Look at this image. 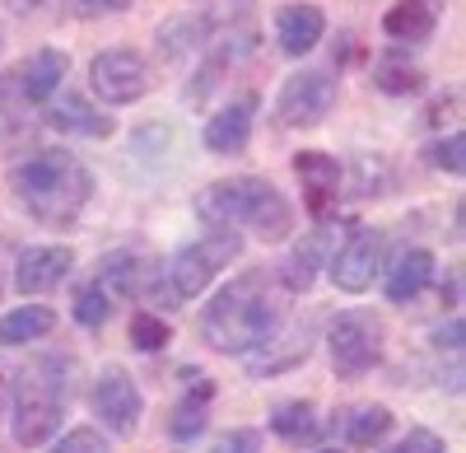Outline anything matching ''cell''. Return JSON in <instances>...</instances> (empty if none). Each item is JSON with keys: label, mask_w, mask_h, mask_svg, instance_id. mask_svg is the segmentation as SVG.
Listing matches in <instances>:
<instances>
[{"label": "cell", "mask_w": 466, "mask_h": 453, "mask_svg": "<svg viewBox=\"0 0 466 453\" xmlns=\"http://www.w3.org/2000/svg\"><path fill=\"white\" fill-rule=\"evenodd\" d=\"M56 131H70V136H112V118H103V112L85 98V94H66L56 98L52 118H47Z\"/></svg>", "instance_id": "cell-23"}, {"label": "cell", "mask_w": 466, "mask_h": 453, "mask_svg": "<svg viewBox=\"0 0 466 453\" xmlns=\"http://www.w3.org/2000/svg\"><path fill=\"white\" fill-rule=\"evenodd\" d=\"M322 453H340V448H322Z\"/></svg>", "instance_id": "cell-39"}, {"label": "cell", "mask_w": 466, "mask_h": 453, "mask_svg": "<svg viewBox=\"0 0 466 453\" xmlns=\"http://www.w3.org/2000/svg\"><path fill=\"white\" fill-rule=\"evenodd\" d=\"M197 215L210 230H252L261 243H285L294 230V206L270 178H224L197 197Z\"/></svg>", "instance_id": "cell-2"}, {"label": "cell", "mask_w": 466, "mask_h": 453, "mask_svg": "<svg viewBox=\"0 0 466 453\" xmlns=\"http://www.w3.org/2000/svg\"><path fill=\"white\" fill-rule=\"evenodd\" d=\"M61 407H66V360L47 355L28 365L15 384V444L24 448L47 444L61 426Z\"/></svg>", "instance_id": "cell-4"}, {"label": "cell", "mask_w": 466, "mask_h": 453, "mask_svg": "<svg viewBox=\"0 0 466 453\" xmlns=\"http://www.w3.org/2000/svg\"><path fill=\"white\" fill-rule=\"evenodd\" d=\"M430 276H434V252L430 248H401L382 267V290H387L392 304H406V299H415L424 285H430Z\"/></svg>", "instance_id": "cell-15"}, {"label": "cell", "mask_w": 466, "mask_h": 453, "mask_svg": "<svg viewBox=\"0 0 466 453\" xmlns=\"http://www.w3.org/2000/svg\"><path fill=\"white\" fill-rule=\"evenodd\" d=\"M373 85H378L382 94H420V89H424V75H420L415 66H406V61H382V66L373 70Z\"/></svg>", "instance_id": "cell-28"}, {"label": "cell", "mask_w": 466, "mask_h": 453, "mask_svg": "<svg viewBox=\"0 0 466 453\" xmlns=\"http://www.w3.org/2000/svg\"><path fill=\"white\" fill-rule=\"evenodd\" d=\"M322 33H327V15L318 5H285L276 15V43L285 57H308L318 43H322Z\"/></svg>", "instance_id": "cell-16"}, {"label": "cell", "mask_w": 466, "mask_h": 453, "mask_svg": "<svg viewBox=\"0 0 466 453\" xmlns=\"http://www.w3.org/2000/svg\"><path fill=\"white\" fill-rule=\"evenodd\" d=\"M52 453H112V448H107V439H103L98 430H89V426H75V430H70V435H66V439H61Z\"/></svg>", "instance_id": "cell-32"}, {"label": "cell", "mask_w": 466, "mask_h": 453, "mask_svg": "<svg viewBox=\"0 0 466 453\" xmlns=\"http://www.w3.org/2000/svg\"><path fill=\"white\" fill-rule=\"evenodd\" d=\"M112 314L107 304V294L98 285H85V290H75V323H85V327H98L103 318Z\"/></svg>", "instance_id": "cell-31"}, {"label": "cell", "mask_w": 466, "mask_h": 453, "mask_svg": "<svg viewBox=\"0 0 466 453\" xmlns=\"http://www.w3.org/2000/svg\"><path fill=\"white\" fill-rule=\"evenodd\" d=\"M336 108V80L327 70H299L276 94V118L280 127H318Z\"/></svg>", "instance_id": "cell-8"}, {"label": "cell", "mask_w": 466, "mask_h": 453, "mask_svg": "<svg viewBox=\"0 0 466 453\" xmlns=\"http://www.w3.org/2000/svg\"><path fill=\"white\" fill-rule=\"evenodd\" d=\"M0 43H5V33H0Z\"/></svg>", "instance_id": "cell-40"}, {"label": "cell", "mask_w": 466, "mask_h": 453, "mask_svg": "<svg viewBox=\"0 0 466 453\" xmlns=\"http://www.w3.org/2000/svg\"><path fill=\"white\" fill-rule=\"evenodd\" d=\"M10 192L37 224L66 230V224L85 215V206L94 197V173L70 149H33L24 164H15Z\"/></svg>", "instance_id": "cell-1"}, {"label": "cell", "mask_w": 466, "mask_h": 453, "mask_svg": "<svg viewBox=\"0 0 466 453\" xmlns=\"http://www.w3.org/2000/svg\"><path fill=\"white\" fill-rule=\"evenodd\" d=\"M52 327H56V314L47 304L10 309V314H0V346H28L37 336H47Z\"/></svg>", "instance_id": "cell-24"}, {"label": "cell", "mask_w": 466, "mask_h": 453, "mask_svg": "<svg viewBox=\"0 0 466 453\" xmlns=\"http://www.w3.org/2000/svg\"><path fill=\"white\" fill-rule=\"evenodd\" d=\"M452 108H457V98H452V94H443V98L430 108V118H424V122H434V127H439V122H443V112H452Z\"/></svg>", "instance_id": "cell-37"}, {"label": "cell", "mask_w": 466, "mask_h": 453, "mask_svg": "<svg viewBox=\"0 0 466 453\" xmlns=\"http://www.w3.org/2000/svg\"><path fill=\"white\" fill-rule=\"evenodd\" d=\"M243 252V239L238 230H210L206 239L197 243H187L173 262H168V281H173V294L177 299H197L233 257Z\"/></svg>", "instance_id": "cell-5"}, {"label": "cell", "mask_w": 466, "mask_h": 453, "mask_svg": "<svg viewBox=\"0 0 466 453\" xmlns=\"http://www.w3.org/2000/svg\"><path fill=\"white\" fill-rule=\"evenodd\" d=\"M94 417L116 439L136 435V426H140V388H136V379L122 365H112V369L98 374V384H94Z\"/></svg>", "instance_id": "cell-10"}, {"label": "cell", "mask_w": 466, "mask_h": 453, "mask_svg": "<svg viewBox=\"0 0 466 453\" xmlns=\"http://www.w3.org/2000/svg\"><path fill=\"white\" fill-rule=\"evenodd\" d=\"M466 136L461 131H452V136H443L439 145H430V164L434 169H443V173H452V178H461V169H466Z\"/></svg>", "instance_id": "cell-30"}, {"label": "cell", "mask_w": 466, "mask_h": 453, "mask_svg": "<svg viewBox=\"0 0 466 453\" xmlns=\"http://www.w3.org/2000/svg\"><path fill=\"white\" fill-rule=\"evenodd\" d=\"M154 85L149 75V61L136 52V47H107L89 61V89L112 103V108H127V103H140Z\"/></svg>", "instance_id": "cell-7"}, {"label": "cell", "mask_w": 466, "mask_h": 453, "mask_svg": "<svg viewBox=\"0 0 466 453\" xmlns=\"http://www.w3.org/2000/svg\"><path fill=\"white\" fill-rule=\"evenodd\" d=\"M127 336H131V346H136V351L154 355V351H164V346L173 342V327H168L159 314H136L131 327H127Z\"/></svg>", "instance_id": "cell-27"}, {"label": "cell", "mask_w": 466, "mask_h": 453, "mask_svg": "<svg viewBox=\"0 0 466 453\" xmlns=\"http://www.w3.org/2000/svg\"><path fill=\"white\" fill-rule=\"evenodd\" d=\"M294 173L303 182V206L318 224L331 220L336 211V197H340V164L336 155H322V149H299L294 155Z\"/></svg>", "instance_id": "cell-11"}, {"label": "cell", "mask_w": 466, "mask_h": 453, "mask_svg": "<svg viewBox=\"0 0 466 453\" xmlns=\"http://www.w3.org/2000/svg\"><path fill=\"white\" fill-rule=\"evenodd\" d=\"M308 351H313V323H289V327H280V332H270L266 342H257V346L243 355V365H248V374L266 379V374H285V369L303 365Z\"/></svg>", "instance_id": "cell-12"}, {"label": "cell", "mask_w": 466, "mask_h": 453, "mask_svg": "<svg viewBox=\"0 0 466 453\" xmlns=\"http://www.w3.org/2000/svg\"><path fill=\"white\" fill-rule=\"evenodd\" d=\"M252 118H257V98H238V103H224L215 118L206 122L201 140L210 155H243L248 140H252Z\"/></svg>", "instance_id": "cell-14"}, {"label": "cell", "mask_w": 466, "mask_h": 453, "mask_svg": "<svg viewBox=\"0 0 466 453\" xmlns=\"http://www.w3.org/2000/svg\"><path fill=\"white\" fill-rule=\"evenodd\" d=\"M439 19H443V0H397L382 15V33L397 37V43H424V37H434Z\"/></svg>", "instance_id": "cell-17"}, {"label": "cell", "mask_w": 466, "mask_h": 453, "mask_svg": "<svg viewBox=\"0 0 466 453\" xmlns=\"http://www.w3.org/2000/svg\"><path fill=\"white\" fill-rule=\"evenodd\" d=\"M238 47H243V43H224V47L210 52V61L197 70V85H191V103H206V98H210V89L219 85V75L228 70V61L238 57Z\"/></svg>", "instance_id": "cell-29"}, {"label": "cell", "mask_w": 466, "mask_h": 453, "mask_svg": "<svg viewBox=\"0 0 466 453\" xmlns=\"http://www.w3.org/2000/svg\"><path fill=\"white\" fill-rule=\"evenodd\" d=\"M382 453H448V448H443V439H439L434 430H410L401 444L382 448Z\"/></svg>", "instance_id": "cell-34"}, {"label": "cell", "mask_w": 466, "mask_h": 453, "mask_svg": "<svg viewBox=\"0 0 466 453\" xmlns=\"http://www.w3.org/2000/svg\"><path fill=\"white\" fill-rule=\"evenodd\" d=\"M145 276H149V262H140L136 252H112L98 262V290L107 294V304H116V299H131L145 290Z\"/></svg>", "instance_id": "cell-21"}, {"label": "cell", "mask_w": 466, "mask_h": 453, "mask_svg": "<svg viewBox=\"0 0 466 453\" xmlns=\"http://www.w3.org/2000/svg\"><path fill=\"white\" fill-rule=\"evenodd\" d=\"M270 430H276L280 439H289V444L318 439V411H313V402H285V407H276Z\"/></svg>", "instance_id": "cell-25"}, {"label": "cell", "mask_w": 466, "mask_h": 453, "mask_svg": "<svg viewBox=\"0 0 466 453\" xmlns=\"http://www.w3.org/2000/svg\"><path fill=\"white\" fill-rule=\"evenodd\" d=\"M61 80H66V57L52 52V47L24 57V66L15 70V89H19L28 103H47V98L61 89Z\"/></svg>", "instance_id": "cell-19"}, {"label": "cell", "mask_w": 466, "mask_h": 453, "mask_svg": "<svg viewBox=\"0 0 466 453\" xmlns=\"http://www.w3.org/2000/svg\"><path fill=\"white\" fill-rule=\"evenodd\" d=\"M70 15H80V19H98V15H116V10H127L131 0H66Z\"/></svg>", "instance_id": "cell-35"}, {"label": "cell", "mask_w": 466, "mask_h": 453, "mask_svg": "<svg viewBox=\"0 0 466 453\" xmlns=\"http://www.w3.org/2000/svg\"><path fill=\"white\" fill-rule=\"evenodd\" d=\"M318 267H327V230H313V234L299 239V248L280 262V285L289 294H303L318 281Z\"/></svg>", "instance_id": "cell-20"}, {"label": "cell", "mask_w": 466, "mask_h": 453, "mask_svg": "<svg viewBox=\"0 0 466 453\" xmlns=\"http://www.w3.org/2000/svg\"><path fill=\"white\" fill-rule=\"evenodd\" d=\"M75 267V252L61 248V243H47V248H24L19 252V267H15V285L19 294L37 299V294H52Z\"/></svg>", "instance_id": "cell-13"}, {"label": "cell", "mask_w": 466, "mask_h": 453, "mask_svg": "<svg viewBox=\"0 0 466 453\" xmlns=\"http://www.w3.org/2000/svg\"><path fill=\"white\" fill-rule=\"evenodd\" d=\"M182 379H187V397L173 407V421H168V435L173 439H197L201 430H206V407H210V397H215V384L206 379L201 369H182Z\"/></svg>", "instance_id": "cell-18"}, {"label": "cell", "mask_w": 466, "mask_h": 453, "mask_svg": "<svg viewBox=\"0 0 466 453\" xmlns=\"http://www.w3.org/2000/svg\"><path fill=\"white\" fill-rule=\"evenodd\" d=\"M270 332H276V304L266 290V272L233 276L201 309V336L224 355H248Z\"/></svg>", "instance_id": "cell-3"}, {"label": "cell", "mask_w": 466, "mask_h": 453, "mask_svg": "<svg viewBox=\"0 0 466 453\" xmlns=\"http://www.w3.org/2000/svg\"><path fill=\"white\" fill-rule=\"evenodd\" d=\"M5 407H10V384H5V374H0V417H5Z\"/></svg>", "instance_id": "cell-38"}, {"label": "cell", "mask_w": 466, "mask_h": 453, "mask_svg": "<svg viewBox=\"0 0 466 453\" xmlns=\"http://www.w3.org/2000/svg\"><path fill=\"white\" fill-rule=\"evenodd\" d=\"M327 267H331L336 290L364 294L373 285V276L382 272V230H373V224L350 230V239L336 248V257H327Z\"/></svg>", "instance_id": "cell-9"}, {"label": "cell", "mask_w": 466, "mask_h": 453, "mask_svg": "<svg viewBox=\"0 0 466 453\" xmlns=\"http://www.w3.org/2000/svg\"><path fill=\"white\" fill-rule=\"evenodd\" d=\"M206 453H261V430H228Z\"/></svg>", "instance_id": "cell-33"}, {"label": "cell", "mask_w": 466, "mask_h": 453, "mask_svg": "<svg viewBox=\"0 0 466 453\" xmlns=\"http://www.w3.org/2000/svg\"><path fill=\"white\" fill-rule=\"evenodd\" d=\"M327 351H331V369L340 379H360V374H369L382 360V323L369 309L336 314L327 332Z\"/></svg>", "instance_id": "cell-6"}, {"label": "cell", "mask_w": 466, "mask_h": 453, "mask_svg": "<svg viewBox=\"0 0 466 453\" xmlns=\"http://www.w3.org/2000/svg\"><path fill=\"white\" fill-rule=\"evenodd\" d=\"M439 346H452V351H461V318H452L448 327H439V336H434Z\"/></svg>", "instance_id": "cell-36"}, {"label": "cell", "mask_w": 466, "mask_h": 453, "mask_svg": "<svg viewBox=\"0 0 466 453\" xmlns=\"http://www.w3.org/2000/svg\"><path fill=\"white\" fill-rule=\"evenodd\" d=\"M387 430H392V411L387 407H360L355 421H350V430H345V439L355 448H373Z\"/></svg>", "instance_id": "cell-26"}, {"label": "cell", "mask_w": 466, "mask_h": 453, "mask_svg": "<svg viewBox=\"0 0 466 453\" xmlns=\"http://www.w3.org/2000/svg\"><path fill=\"white\" fill-rule=\"evenodd\" d=\"M210 15H173L159 24V33H154V43H159V52L168 61H187L191 52H197L206 43V33H210Z\"/></svg>", "instance_id": "cell-22"}]
</instances>
